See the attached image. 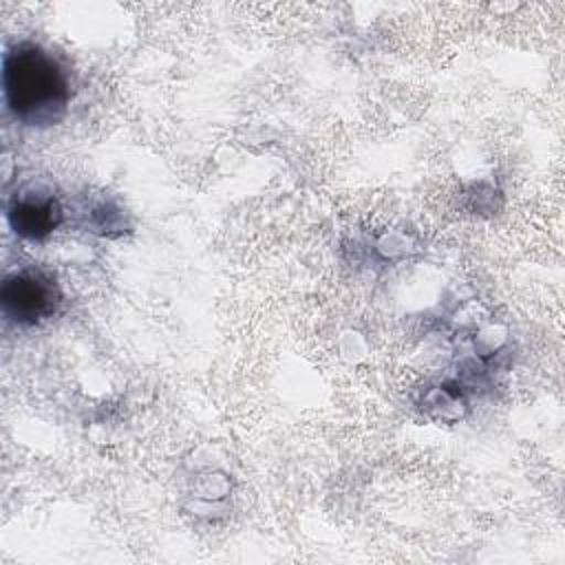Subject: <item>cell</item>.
<instances>
[{
    "instance_id": "1",
    "label": "cell",
    "mask_w": 565,
    "mask_h": 565,
    "mask_svg": "<svg viewBox=\"0 0 565 565\" xmlns=\"http://www.w3.org/2000/svg\"><path fill=\"white\" fill-rule=\"evenodd\" d=\"M2 95L7 110L24 126H53L71 104V79L62 62L33 42H20L2 55Z\"/></svg>"
},
{
    "instance_id": "2",
    "label": "cell",
    "mask_w": 565,
    "mask_h": 565,
    "mask_svg": "<svg viewBox=\"0 0 565 565\" xmlns=\"http://www.w3.org/2000/svg\"><path fill=\"white\" fill-rule=\"evenodd\" d=\"M62 300V289L55 278L38 267L9 274L0 287L2 313L18 327H33L53 318Z\"/></svg>"
},
{
    "instance_id": "3",
    "label": "cell",
    "mask_w": 565,
    "mask_h": 565,
    "mask_svg": "<svg viewBox=\"0 0 565 565\" xmlns=\"http://www.w3.org/2000/svg\"><path fill=\"white\" fill-rule=\"evenodd\" d=\"M7 221L11 230L31 241H40L57 230L64 221V212L60 201L46 192H15L7 207Z\"/></svg>"
}]
</instances>
